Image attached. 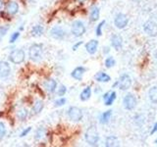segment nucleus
<instances>
[{"mask_svg": "<svg viewBox=\"0 0 157 147\" xmlns=\"http://www.w3.org/2000/svg\"><path fill=\"white\" fill-rule=\"evenodd\" d=\"M111 46L115 49V50H120L123 47V38L120 34H113L111 36Z\"/></svg>", "mask_w": 157, "mask_h": 147, "instance_id": "obj_11", "label": "nucleus"}, {"mask_svg": "<svg viewBox=\"0 0 157 147\" xmlns=\"http://www.w3.org/2000/svg\"><path fill=\"white\" fill-rule=\"evenodd\" d=\"M50 36L56 40H63L66 36V32L64 31L63 28L55 26L50 29Z\"/></svg>", "mask_w": 157, "mask_h": 147, "instance_id": "obj_9", "label": "nucleus"}, {"mask_svg": "<svg viewBox=\"0 0 157 147\" xmlns=\"http://www.w3.org/2000/svg\"><path fill=\"white\" fill-rule=\"evenodd\" d=\"M148 98L153 104H156L157 103V86H152L151 88H149Z\"/></svg>", "mask_w": 157, "mask_h": 147, "instance_id": "obj_22", "label": "nucleus"}, {"mask_svg": "<svg viewBox=\"0 0 157 147\" xmlns=\"http://www.w3.org/2000/svg\"><path fill=\"white\" fill-rule=\"evenodd\" d=\"M67 92V87L64 85H61L60 86H59L58 90H57V94L58 96H64L66 94Z\"/></svg>", "mask_w": 157, "mask_h": 147, "instance_id": "obj_31", "label": "nucleus"}, {"mask_svg": "<svg viewBox=\"0 0 157 147\" xmlns=\"http://www.w3.org/2000/svg\"><path fill=\"white\" fill-rule=\"evenodd\" d=\"M129 24V18L124 13H118L114 18V24L117 28L123 29Z\"/></svg>", "mask_w": 157, "mask_h": 147, "instance_id": "obj_8", "label": "nucleus"}, {"mask_svg": "<svg viewBox=\"0 0 157 147\" xmlns=\"http://www.w3.org/2000/svg\"><path fill=\"white\" fill-rule=\"evenodd\" d=\"M66 98H64V97H60L59 99L55 100V102H54V105H55V107H61L63 105H65L66 104Z\"/></svg>", "mask_w": 157, "mask_h": 147, "instance_id": "obj_30", "label": "nucleus"}, {"mask_svg": "<svg viewBox=\"0 0 157 147\" xmlns=\"http://www.w3.org/2000/svg\"><path fill=\"white\" fill-rule=\"evenodd\" d=\"M120 141L118 139V137L115 135H109L106 137L105 139V146L107 147H114V146H119Z\"/></svg>", "mask_w": 157, "mask_h": 147, "instance_id": "obj_17", "label": "nucleus"}, {"mask_svg": "<svg viewBox=\"0 0 157 147\" xmlns=\"http://www.w3.org/2000/svg\"><path fill=\"white\" fill-rule=\"evenodd\" d=\"M103 49H104V50H103V53H104V54H108V53L110 52V47L105 46V47L103 48Z\"/></svg>", "mask_w": 157, "mask_h": 147, "instance_id": "obj_38", "label": "nucleus"}, {"mask_svg": "<svg viewBox=\"0 0 157 147\" xmlns=\"http://www.w3.org/2000/svg\"><path fill=\"white\" fill-rule=\"evenodd\" d=\"M86 28L85 24H83V22L80 21V20H77V21H75L72 24L71 32L74 36L81 37L86 33Z\"/></svg>", "mask_w": 157, "mask_h": 147, "instance_id": "obj_4", "label": "nucleus"}, {"mask_svg": "<svg viewBox=\"0 0 157 147\" xmlns=\"http://www.w3.org/2000/svg\"><path fill=\"white\" fill-rule=\"evenodd\" d=\"M6 10L10 15H16L19 12V4L15 1H10L7 4Z\"/></svg>", "mask_w": 157, "mask_h": 147, "instance_id": "obj_19", "label": "nucleus"}, {"mask_svg": "<svg viewBox=\"0 0 157 147\" xmlns=\"http://www.w3.org/2000/svg\"><path fill=\"white\" fill-rule=\"evenodd\" d=\"M104 64H105V67H106L107 69H111V68H113V67H114V66L116 65V60H115L114 57H113V56H108V57L105 59Z\"/></svg>", "mask_w": 157, "mask_h": 147, "instance_id": "obj_27", "label": "nucleus"}, {"mask_svg": "<svg viewBox=\"0 0 157 147\" xmlns=\"http://www.w3.org/2000/svg\"><path fill=\"white\" fill-rule=\"evenodd\" d=\"M155 142H156V143H157V139H156V141H155Z\"/></svg>", "mask_w": 157, "mask_h": 147, "instance_id": "obj_43", "label": "nucleus"}, {"mask_svg": "<svg viewBox=\"0 0 157 147\" xmlns=\"http://www.w3.org/2000/svg\"><path fill=\"white\" fill-rule=\"evenodd\" d=\"M98 44H99L98 43V40H96V39H91V40H90L86 44V50L87 51L88 54L93 55V54H95L97 52Z\"/></svg>", "mask_w": 157, "mask_h": 147, "instance_id": "obj_13", "label": "nucleus"}, {"mask_svg": "<svg viewBox=\"0 0 157 147\" xmlns=\"http://www.w3.org/2000/svg\"><path fill=\"white\" fill-rule=\"evenodd\" d=\"M104 24H105V21L103 20V21L98 24V26L96 27L95 33H96L97 36H102V28H103V26H104Z\"/></svg>", "mask_w": 157, "mask_h": 147, "instance_id": "obj_28", "label": "nucleus"}, {"mask_svg": "<svg viewBox=\"0 0 157 147\" xmlns=\"http://www.w3.org/2000/svg\"><path fill=\"white\" fill-rule=\"evenodd\" d=\"M91 96V87L86 86V88H83V90L81 92L80 94V99L82 101H87Z\"/></svg>", "mask_w": 157, "mask_h": 147, "instance_id": "obj_21", "label": "nucleus"}, {"mask_svg": "<svg viewBox=\"0 0 157 147\" xmlns=\"http://www.w3.org/2000/svg\"><path fill=\"white\" fill-rule=\"evenodd\" d=\"M82 111L78 107L72 106L68 110V117L72 122L78 123L82 119Z\"/></svg>", "mask_w": 157, "mask_h": 147, "instance_id": "obj_7", "label": "nucleus"}, {"mask_svg": "<svg viewBox=\"0 0 157 147\" xmlns=\"http://www.w3.org/2000/svg\"><path fill=\"white\" fill-rule=\"evenodd\" d=\"M44 134H45V130H44V129L39 127L36 132V139H37V140L41 139L42 137H44Z\"/></svg>", "mask_w": 157, "mask_h": 147, "instance_id": "obj_29", "label": "nucleus"}, {"mask_svg": "<svg viewBox=\"0 0 157 147\" xmlns=\"http://www.w3.org/2000/svg\"><path fill=\"white\" fill-rule=\"evenodd\" d=\"M154 57H155V59L157 60V49L155 50V52H154Z\"/></svg>", "mask_w": 157, "mask_h": 147, "instance_id": "obj_41", "label": "nucleus"}, {"mask_svg": "<svg viewBox=\"0 0 157 147\" xmlns=\"http://www.w3.org/2000/svg\"><path fill=\"white\" fill-rule=\"evenodd\" d=\"M28 114L29 113H28V110L26 109V108H21V109H19L17 112V117L20 121H25L27 119Z\"/></svg>", "mask_w": 157, "mask_h": 147, "instance_id": "obj_25", "label": "nucleus"}, {"mask_svg": "<svg viewBox=\"0 0 157 147\" xmlns=\"http://www.w3.org/2000/svg\"><path fill=\"white\" fill-rule=\"evenodd\" d=\"M44 32V28L41 24H36L32 28V36H41Z\"/></svg>", "mask_w": 157, "mask_h": 147, "instance_id": "obj_24", "label": "nucleus"}, {"mask_svg": "<svg viewBox=\"0 0 157 147\" xmlns=\"http://www.w3.org/2000/svg\"><path fill=\"white\" fill-rule=\"evenodd\" d=\"M25 58H26V54L25 51L22 49H16V50H13L9 55V60L11 61L13 64H21L25 61Z\"/></svg>", "mask_w": 157, "mask_h": 147, "instance_id": "obj_5", "label": "nucleus"}, {"mask_svg": "<svg viewBox=\"0 0 157 147\" xmlns=\"http://www.w3.org/2000/svg\"><path fill=\"white\" fill-rule=\"evenodd\" d=\"M157 132V123H155L153 127H152V130H151V132H150V134H154Z\"/></svg>", "mask_w": 157, "mask_h": 147, "instance_id": "obj_37", "label": "nucleus"}, {"mask_svg": "<svg viewBox=\"0 0 157 147\" xmlns=\"http://www.w3.org/2000/svg\"><path fill=\"white\" fill-rule=\"evenodd\" d=\"M116 97H117V94L115 91H110V94L109 96L107 97V99L104 101L105 105L106 106H111L113 103H114V101L116 100Z\"/></svg>", "mask_w": 157, "mask_h": 147, "instance_id": "obj_26", "label": "nucleus"}, {"mask_svg": "<svg viewBox=\"0 0 157 147\" xmlns=\"http://www.w3.org/2000/svg\"><path fill=\"white\" fill-rule=\"evenodd\" d=\"M85 72H86V69L83 67H77L76 69H74L73 72L71 73V76L73 78H75L77 81H82Z\"/></svg>", "mask_w": 157, "mask_h": 147, "instance_id": "obj_14", "label": "nucleus"}, {"mask_svg": "<svg viewBox=\"0 0 157 147\" xmlns=\"http://www.w3.org/2000/svg\"><path fill=\"white\" fill-rule=\"evenodd\" d=\"M94 80L98 82H109L111 81V77L104 72H98L94 76Z\"/></svg>", "mask_w": 157, "mask_h": 147, "instance_id": "obj_16", "label": "nucleus"}, {"mask_svg": "<svg viewBox=\"0 0 157 147\" xmlns=\"http://www.w3.org/2000/svg\"><path fill=\"white\" fill-rule=\"evenodd\" d=\"M112 116V110H108L104 113H102L100 118H99V123L101 125H106L109 123Z\"/></svg>", "mask_w": 157, "mask_h": 147, "instance_id": "obj_20", "label": "nucleus"}, {"mask_svg": "<svg viewBox=\"0 0 157 147\" xmlns=\"http://www.w3.org/2000/svg\"><path fill=\"white\" fill-rule=\"evenodd\" d=\"M100 17V9L98 6H92L90 9V22H96L99 20Z\"/></svg>", "mask_w": 157, "mask_h": 147, "instance_id": "obj_15", "label": "nucleus"}, {"mask_svg": "<svg viewBox=\"0 0 157 147\" xmlns=\"http://www.w3.org/2000/svg\"><path fill=\"white\" fill-rule=\"evenodd\" d=\"M11 74V67L6 61H0V77H7Z\"/></svg>", "mask_w": 157, "mask_h": 147, "instance_id": "obj_12", "label": "nucleus"}, {"mask_svg": "<svg viewBox=\"0 0 157 147\" xmlns=\"http://www.w3.org/2000/svg\"><path fill=\"white\" fill-rule=\"evenodd\" d=\"M136 104H137V99L135 96V94H132V93H127L124 96V98H123V107H124V109L128 111L134 110L136 107Z\"/></svg>", "mask_w": 157, "mask_h": 147, "instance_id": "obj_3", "label": "nucleus"}, {"mask_svg": "<svg viewBox=\"0 0 157 147\" xmlns=\"http://www.w3.org/2000/svg\"><path fill=\"white\" fill-rule=\"evenodd\" d=\"M2 6H3V1H2V0H0V10H1Z\"/></svg>", "mask_w": 157, "mask_h": 147, "instance_id": "obj_40", "label": "nucleus"}, {"mask_svg": "<svg viewBox=\"0 0 157 147\" xmlns=\"http://www.w3.org/2000/svg\"><path fill=\"white\" fill-rule=\"evenodd\" d=\"M31 130H32V127H31V126H29V127H27L26 130H23V132H21V134H20V136H21V137L26 136L28 134H29V131H31Z\"/></svg>", "mask_w": 157, "mask_h": 147, "instance_id": "obj_35", "label": "nucleus"}, {"mask_svg": "<svg viewBox=\"0 0 157 147\" xmlns=\"http://www.w3.org/2000/svg\"><path fill=\"white\" fill-rule=\"evenodd\" d=\"M85 138L90 145L97 144V142L99 141V134H98V131L94 126H91L86 130L85 134Z\"/></svg>", "mask_w": 157, "mask_h": 147, "instance_id": "obj_2", "label": "nucleus"}, {"mask_svg": "<svg viewBox=\"0 0 157 147\" xmlns=\"http://www.w3.org/2000/svg\"><path fill=\"white\" fill-rule=\"evenodd\" d=\"M109 94H110V91H107L106 93H104V94H103V96H102V98H103V100H106L107 99V97L109 96Z\"/></svg>", "mask_w": 157, "mask_h": 147, "instance_id": "obj_39", "label": "nucleus"}, {"mask_svg": "<svg viewBox=\"0 0 157 147\" xmlns=\"http://www.w3.org/2000/svg\"><path fill=\"white\" fill-rule=\"evenodd\" d=\"M44 107V104H43V101L41 100H36L34 102V104L32 108V111H33V114H38V113H40L43 109Z\"/></svg>", "mask_w": 157, "mask_h": 147, "instance_id": "obj_23", "label": "nucleus"}, {"mask_svg": "<svg viewBox=\"0 0 157 147\" xmlns=\"http://www.w3.org/2000/svg\"><path fill=\"white\" fill-rule=\"evenodd\" d=\"M118 85L117 87L120 88L121 90H128L132 86V78L129 74H123L117 81Z\"/></svg>", "mask_w": 157, "mask_h": 147, "instance_id": "obj_6", "label": "nucleus"}, {"mask_svg": "<svg viewBox=\"0 0 157 147\" xmlns=\"http://www.w3.org/2000/svg\"><path fill=\"white\" fill-rule=\"evenodd\" d=\"M19 36H20V33L18 32H14L12 36H11V37H10V43H13V42H15L17 40V39L19 38Z\"/></svg>", "mask_w": 157, "mask_h": 147, "instance_id": "obj_34", "label": "nucleus"}, {"mask_svg": "<svg viewBox=\"0 0 157 147\" xmlns=\"http://www.w3.org/2000/svg\"><path fill=\"white\" fill-rule=\"evenodd\" d=\"M78 1H80V2H85L86 0H78Z\"/></svg>", "mask_w": 157, "mask_h": 147, "instance_id": "obj_42", "label": "nucleus"}, {"mask_svg": "<svg viewBox=\"0 0 157 147\" xmlns=\"http://www.w3.org/2000/svg\"><path fill=\"white\" fill-rule=\"evenodd\" d=\"M43 46L42 44H33L29 49V59L33 62H38L42 59Z\"/></svg>", "mask_w": 157, "mask_h": 147, "instance_id": "obj_1", "label": "nucleus"}, {"mask_svg": "<svg viewBox=\"0 0 157 147\" xmlns=\"http://www.w3.org/2000/svg\"><path fill=\"white\" fill-rule=\"evenodd\" d=\"M9 29V26H3V27H0V37H2L3 36L6 34V32H8Z\"/></svg>", "mask_w": 157, "mask_h": 147, "instance_id": "obj_33", "label": "nucleus"}, {"mask_svg": "<svg viewBox=\"0 0 157 147\" xmlns=\"http://www.w3.org/2000/svg\"><path fill=\"white\" fill-rule=\"evenodd\" d=\"M44 87H45V89L50 92V93H53L54 91H55L56 87H57V82L55 80H53V78H50V80H48L46 81H44L43 83Z\"/></svg>", "mask_w": 157, "mask_h": 147, "instance_id": "obj_18", "label": "nucleus"}, {"mask_svg": "<svg viewBox=\"0 0 157 147\" xmlns=\"http://www.w3.org/2000/svg\"><path fill=\"white\" fill-rule=\"evenodd\" d=\"M144 31L149 36H157V24L153 21H147L144 24Z\"/></svg>", "mask_w": 157, "mask_h": 147, "instance_id": "obj_10", "label": "nucleus"}, {"mask_svg": "<svg viewBox=\"0 0 157 147\" xmlns=\"http://www.w3.org/2000/svg\"><path fill=\"white\" fill-rule=\"evenodd\" d=\"M82 43H83L82 41H78V42H77L76 44H74V46H73V50H74V51H76L77 49H78V47H80Z\"/></svg>", "mask_w": 157, "mask_h": 147, "instance_id": "obj_36", "label": "nucleus"}, {"mask_svg": "<svg viewBox=\"0 0 157 147\" xmlns=\"http://www.w3.org/2000/svg\"><path fill=\"white\" fill-rule=\"evenodd\" d=\"M6 134V126H5L4 123L0 122V139H2Z\"/></svg>", "mask_w": 157, "mask_h": 147, "instance_id": "obj_32", "label": "nucleus"}]
</instances>
